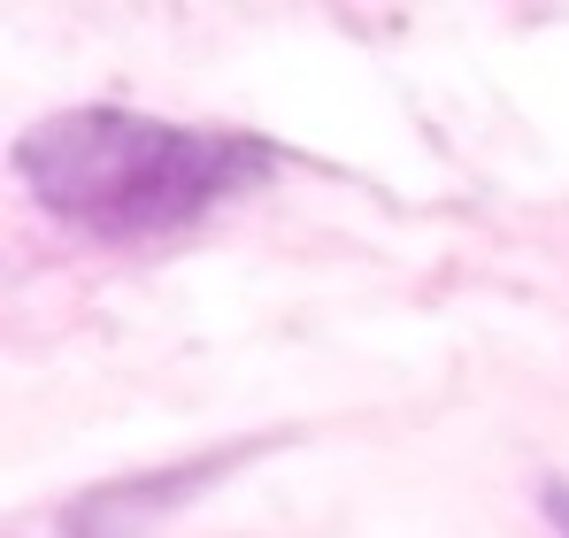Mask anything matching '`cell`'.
Returning a JSON list of instances; mask_svg holds the SVG:
<instances>
[{"label": "cell", "mask_w": 569, "mask_h": 538, "mask_svg": "<svg viewBox=\"0 0 569 538\" xmlns=\"http://www.w3.org/2000/svg\"><path fill=\"white\" fill-rule=\"evenodd\" d=\"M231 461H247V447H216L200 461L178 469H147V477H123V485H93L86 500L62 508V538H139L154 531L162 516H178L186 500H200V485H216Z\"/></svg>", "instance_id": "obj_2"}, {"label": "cell", "mask_w": 569, "mask_h": 538, "mask_svg": "<svg viewBox=\"0 0 569 538\" xmlns=\"http://www.w3.org/2000/svg\"><path fill=\"white\" fill-rule=\"evenodd\" d=\"M539 508H547V524H555V531L569 538V485H562V477H555V485L539 492Z\"/></svg>", "instance_id": "obj_3"}, {"label": "cell", "mask_w": 569, "mask_h": 538, "mask_svg": "<svg viewBox=\"0 0 569 538\" xmlns=\"http://www.w3.org/2000/svg\"><path fill=\"white\" fill-rule=\"evenodd\" d=\"M270 147L247 131H200L123 108H62L16 139V178L31 200L93 239H170L216 200L270 178Z\"/></svg>", "instance_id": "obj_1"}]
</instances>
